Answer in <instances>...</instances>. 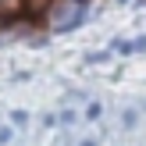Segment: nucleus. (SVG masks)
<instances>
[{"label": "nucleus", "mask_w": 146, "mask_h": 146, "mask_svg": "<svg viewBox=\"0 0 146 146\" xmlns=\"http://www.w3.org/2000/svg\"><path fill=\"white\" fill-rule=\"evenodd\" d=\"M82 18H86L82 4H78V0H71V4L57 7V11L50 14V25H54L57 32H68V29H78V25H82Z\"/></svg>", "instance_id": "f257e3e1"}, {"label": "nucleus", "mask_w": 146, "mask_h": 146, "mask_svg": "<svg viewBox=\"0 0 146 146\" xmlns=\"http://www.w3.org/2000/svg\"><path fill=\"white\" fill-rule=\"evenodd\" d=\"M50 4H54V0H21V11H29V14H46Z\"/></svg>", "instance_id": "f03ea898"}, {"label": "nucleus", "mask_w": 146, "mask_h": 146, "mask_svg": "<svg viewBox=\"0 0 146 146\" xmlns=\"http://www.w3.org/2000/svg\"><path fill=\"white\" fill-rule=\"evenodd\" d=\"M21 11V0H0V14H4V18H7V14H18Z\"/></svg>", "instance_id": "7ed1b4c3"}, {"label": "nucleus", "mask_w": 146, "mask_h": 146, "mask_svg": "<svg viewBox=\"0 0 146 146\" xmlns=\"http://www.w3.org/2000/svg\"><path fill=\"white\" fill-rule=\"evenodd\" d=\"M11 121H14V125H25L29 114H25V111H14V114H11Z\"/></svg>", "instance_id": "20e7f679"}, {"label": "nucleus", "mask_w": 146, "mask_h": 146, "mask_svg": "<svg viewBox=\"0 0 146 146\" xmlns=\"http://www.w3.org/2000/svg\"><path fill=\"white\" fill-rule=\"evenodd\" d=\"M82 146H96V143H93V139H86V143H82Z\"/></svg>", "instance_id": "39448f33"}, {"label": "nucleus", "mask_w": 146, "mask_h": 146, "mask_svg": "<svg viewBox=\"0 0 146 146\" xmlns=\"http://www.w3.org/2000/svg\"><path fill=\"white\" fill-rule=\"evenodd\" d=\"M0 29H4V14H0Z\"/></svg>", "instance_id": "423d86ee"}, {"label": "nucleus", "mask_w": 146, "mask_h": 146, "mask_svg": "<svg viewBox=\"0 0 146 146\" xmlns=\"http://www.w3.org/2000/svg\"><path fill=\"white\" fill-rule=\"evenodd\" d=\"M78 4H86V0H78Z\"/></svg>", "instance_id": "0eeeda50"}]
</instances>
